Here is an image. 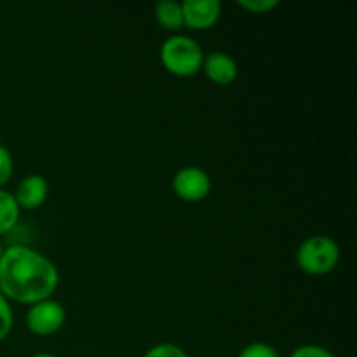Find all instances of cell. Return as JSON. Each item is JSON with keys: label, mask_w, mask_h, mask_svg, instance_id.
Returning <instances> with one entry per match:
<instances>
[{"label": "cell", "mask_w": 357, "mask_h": 357, "mask_svg": "<svg viewBox=\"0 0 357 357\" xmlns=\"http://www.w3.org/2000/svg\"><path fill=\"white\" fill-rule=\"evenodd\" d=\"M59 286L58 267L26 244L3 248L0 258V293L9 302L33 305L52 298Z\"/></svg>", "instance_id": "6da1fadb"}, {"label": "cell", "mask_w": 357, "mask_h": 357, "mask_svg": "<svg viewBox=\"0 0 357 357\" xmlns=\"http://www.w3.org/2000/svg\"><path fill=\"white\" fill-rule=\"evenodd\" d=\"M160 61L171 75L192 77L202 70L204 51L195 38L176 33L160 47Z\"/></svg>", "instance_id": "7a4b0ae2"}, {"label": "cell", "mask_w": 357, "mask_h": 357, "mask_svg": "<svg viewBox=\"0 0 357 357\" xmlns=\"http://www.w3.org/2000/svg\"><path fill=\"white\" fill-rule=\"evenodd\" d=\"M340 261V248L328 236L307 237L296 250V265L309 275H326Z\"/></svg>", "instance_id": "3957f363"}, {"label": "cell", "mask_w": 357, "mask_h": 357, "mask_svg": "<svg viewBox=\"0 0 357 357\" xmlns=\"http://www.w3.org/2000/svg\"><path fill=\"white\" fill-rule=\"evenodd\" d=\"M24 321H26V328L30 330V333L37 335V337H51V335L58 333L65 324V307L56 302L54 298L42 300V302L30 305Z\"/></svg>", "instance_id": "277c9868"}, {"label": "cell", "mask_w": 357, "mask_h": 357, "mask_svg": "<svg viewBox=\"0 0 357 357\" xmlns=\"http://www.w3.org/2000/svg\"><path fill=\"white\" fill-rule=\"evenodd\" d=\"M173 190L181 201L201 202L211 192V178L197 166H185L173 176Z\"/></svg>", "instance_id": "5b68a950"}, {"label": "cell", "mask_w": 357, "mask_h": 357, "mask_svg": "<svg viewBox=\"0 0 357 357\" xmlns=\"http://www.w3.org/2000/svg\"><path fill=\"white\" fill-rule=\"evenodd\" d=\"M181 9L183 24L190 30H208L215 26L222 16L220 0H185L181 2Z\"/></svg>", "instance_id": "8992f818"}, {"label": "cell", "mask_w": 357, "mask_h": 357, "mask_svg": "<svg viewBox=\"0 0 357 357\" xmlns=\"http://www.w3.org/2000/svg\"><path fill=\"white\" fill-rule=\"evenodd\" d=\"M14 199H16L20 209H26V211H33V209L40 208L49 195V183L44 176L40 174H30V176L23 178L17 183L16 192H14Z\"/></svg>", "instance_id": "52a82bcc"}, {"label": "cell", "mask_w": 357, "mask_h": 357, "mask_svg": "<svg viewBox=\"0 0 357 357\" xmlns=\"http://www.w3.org/2000/svg\"><path fill=\"white\" fill-rule=\"evenodd\" d=\"M202 70H204L206 77L218 86H229L237 79V73H239L236 59L227 52L220 51L209 52L208 56H204Z\"/></svg>", "instance_id": "ba28073f"}, {"label": "cell", "mask_w": 357, "mask_h": 357, "mask_svg": "<svg viewBox=\"0 0 357 357\" xmlns=\"http://www.w3.org/2000/svg\"><path fill=\"white\" fill-rule=\"evenodd\" d=\"M155 20L162 28L169 31H178L183 24V9L180 2L174 0H160L155 3Z\"/></svg>", "instance_id": "9c48e42d"}, {"label": "cell", "mask_w": 357, "mask_h": 357, "mask_svg": "<svg viewBox=\"0 0 357 357\" xmlns=\"http://www.w3.org/2000/svg\"><path fill=\"white\" fill-rule=\"evenodd\" d=\"M21 209L16 199L6 188H0V236L13 232L20 223Z\"/></svg>", "instance_id": "30bf717a"}, {"label": "cell", "mask_w": 357, "mask_h": 357, "mask_svg": "<svg viewBox=\"0 0 357 357\" xmlns=\"http://www.w3.org/2000/svg\"><path fill=\"white\" fill-rule=\"evenodd\" d=\"M14 326V312L10 302L0 293V342L6 340Z\"/></svg>", "instance_id": "8fae6325"}, {"label": "cell", "mask_w": 357, "mask_h": 357, "mask_svg": "<svg viewBox=\"0 0 357 357\" xmlns=\"http://www.w3.org/2000/svg\"><path fill=\"white\" fill-rule=\"evenodd\" d=\"M143 357H188L187 352L176 344H171V342H162V344L153 345L152 349H149Z\"/></svg>", "instance_id": "7c38bea8"}, {"label": "cell", "mask_w": 357, "mask_h": 357, "mask_svg": "<svg viewBox=\"0 0 357 357\" xmlns=\"http://www.w3.org/2000/svg\"><path fill=\"white\" fill-rule=\"evenodd\" d=\"M14 173V160L9 149L0 143V188L6 187Z\"/></svg>", "instance_id": "4fadbf2b"}, {"label": "cell", "mask_w": 357, "mask_h": 357, "mask_svg": "<svg viewBox=\"0 0 357 357\" xmlns=\"http://www.w3.org/2000/svg\"><path fill=\"white\" fill-rule=\"evenodd\" d=\"M239 357H281L279 352L265 342H253L239 352Z\"/></svg>", "instance_id": "5bb4252c"}, {"label": "cell", "mask_w": 357, "mask_h": 357, "mask_svg": "<svg viewBox=\"0 0 357 357\" xmlns=\"http://www.w3.org/2000/svg\"><path fill=\"white\" fill-rule=\"evenodd\" d=\"M289 357H335L330 352V349L323 347V345L316 344H305L296 347L295 351L289 354Z\"/></svg>", "instance_id": "9a60e30c"}, {"label": "cell", "mask_w": 357, "mask_h": 357, "mask_svg": "<svg viewBox=\"0 0 357 357\" xmlns=\"http://www.w3.org/2000/svg\"><path fill=\"white\" fill-rule=\"evenodd\" d=\"M239 6L253 14H265L279 6V0H241Z\"/></svg>", "instance_id": "2e32d148"}, {"label": "cell", "mask_w": 357, "mask_h": 357, "mask_svg": "<svg viewBox=\"0 0 357 357\" xmlns=\"http://www.w3.org/2000/svg\"><path fill=\"white\" fill-rule=\"evenodd\" d=\"M31 357H58V356L51 354V352H38V354H33Z\"/></svg>", "instance_id": "e0dca14e"}, {"label": "cell", "mask_w": 357, "mask_h": 357, "mask_svg": "<svg viewBox=\"0 0 357 357\" xmlns=\"http://www.w3.org/2000/svg\"><path fill=\"white\" fill-rule=\"evenodd\" d=\"M2 255H3V246H2V243H0V258H2Z\"/></svg>", "instance_id": "ac0fdd59"}]
</instances>
